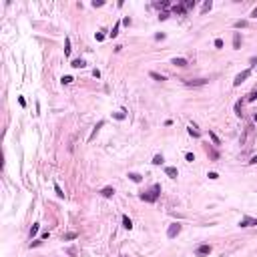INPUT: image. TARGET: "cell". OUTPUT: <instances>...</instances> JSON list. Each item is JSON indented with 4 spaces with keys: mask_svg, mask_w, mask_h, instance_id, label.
<instances>
[{
    "mask_svg": "<svg viewBox=\"0 0 257 257\" xmlns=\"http://www.w3.org/2000/svg\"><path fill=\"white\" fill-rule=\"evenodd\" d=\"M155 38H157V40H163V38H165V34L159 32V34H155Z\"/></svg>",
    "mask_w": 257,
    "mask_h": 257,
    "instance_id": "7bdbcfd3",
    "label": "cell"
},
{
    "mask_svg": "<svg viewBox=\"0 0 257 257\" xmlns=\"http://www.w3.org/2000/svg\"><path fill=\"white\" fill-rule=\"evenodd\" d=\"M155 6L157 8H167V6H169V2H167V0H163V2H157Z\"/></svg>",
    "mask_w": 257,
    "mask_h": 257,
    "instance_id": "4dcf8cb0",
    "label": "cell"
},
{
    "mask_svg": "<svg viewBox=\"0 0 257 257\" xmlns=\"http://www.w3.org/2000/svg\"><path fill=\"white\" fill-rule=\"evenodd\" d=\"M93 6H95V8L96 6H102V0H95V2H93Z\"/></svg>",
    "mask_w": 257,
    "mask_h": 257,
    "instance_id": "b9f144b4",
    "label": "cell"
},
{
    "mask_svg": "<svg viewBox=\"0 0 257 257\" xmlns=\"http://www.w3.org/2000/svg\"><path fill=\"white\" fill-rule=\"evenodd\" d=\"M173 12H177V14H185V6H179V4H175V6H173Z\"/></svg>",
    "mask_w": 257,
    "mask_h": 257,
    "instance_id": "7402d4cb",
    "label": "cell"
},
{
    "mask_svg": "<svg viewBox=\"0 0 257 257\" xmlns=\"http://www.w3.org/2000/svg\"><path fill=\"white\" fill-rule=\"evenodd\" d=\"M54 191H56V195H58V197H62V195H64V193H62V189L58 187V185H56V183H54Z\"/></svg>",
    "mask_w": 257,
    "mask_h": 257,
    "instance_id": "e575fe53",
    "label": "cell"
},
{
    "mask_svg": "<svg viewBox=\"0 0 257 257\" xmlns=\"http://www.w3.org/2000/svg\"><path fill=\"white\" fill-rule=\"evenodd\" d=\"M243 26H247V20H237L235 22V28H243Z\"/></svg>",
    "mask_w": 257,
    "mask_h": 257,
    "instance_id": "83f0119b",
    "label": "cell"
},
{
    "mask_svg": "<svg viewBox=\"0 0 257 257\" xmlns=\"http://www.w3.org/2000/svg\"><path fill=\"white\" fill-rule=\"evenodd\" d=\"M215 48H223V40H221V38H217L215 40Z\"/></svg>",
    "mask_w": 257,
    "mask_h": 257,
    "instance_id": "8d00e7d4",
    "label": "cell"
},
{
    "mask_svg": "<svg viewBox=\"0 0 257 257\" xmlns=\"http://www.w3.org/2000/svg\"><path fill=\"white\" fill-rule=\"evenodd\" d=\"M93 76H96V78H99V76H101V70H99V68H95V70H93Z\"/></svg>",
    "mask_w": 257,
    "mask_h": 257,
    "instance_id": "ee69618b",
    "label": "cell"
},
{
    "mask_svg": "<svg viewBox=\"0 0 257 257\" xmlns=\"http://www.w3.org/2000/svg\"><path fill=\"white\" fill-rule=\"evenodd\" d=\"M207 177H209V179H213V181H215V179H219V175H217V173H213V171H211Z\"/></svg>",
    "mask_w": 257,
    "mask_h": 257,
    "instance_id": "f35d334b",
    "label": "cell"
},
{
    "mask_svg": "<svg viewBox=\"0 0 257 257\" xmlns=\"http://www.w3.org/2000/svg\"><path fill=\"white\" fill-rule=\"evenodd\" d=\"M251 225H257V219H253V217H243V219L239 221V227H251Z\"/></svg>",
    "mask_w": 257,
    "mask_h": 257,
    "instance_id": "8992f818",
    "label": "cell"
},
{
    "mask_svg": "<svg viewBox=\"0 0 257 257\" xmlns=\"http://www.w3.org/2000/svg\"><path fill=\"white\" fill-rule=\"evenodd\" d=\"M36 233H38V223H34V225H32V229H30V237H34Z\"/></svg>",
    "mask_w": 257,
    "mask_h": 257,
    "instance_id": "4316f807",
    "label": "cell"
},
{
    "mask_svg": "<svg viewBox=\"0 0 257 257\" xmlns=\"http://www.w3.org/2000/svg\"><path fill=\"white\" fill-rule=\"evenodd\" d=\"M165 173H167L171 179H177V177H179V171H177V167H165Z\"/></svg>",
    "mask_w": 257,
    "mask_h": 257,
    "instance_id": "ba28073f",
    "label": "cell"
},
{
    "mask_svg": "<svg viewBox=\"0 0 257 257\" xmlns=\"http://www.w3.org/2000/svg\"><path fill=\"white\" fill-rule=\"evenodd\" d=\"M128 179H131L133 183H141V181H143V177L137 175V173H128Z\"/></svg>",
    "mask_w": 257,
    "mask_h": 257,
    "instance_id": "e0dca14e",
    "label": "cell"
},
{
    "mask_svg": "<svg viewBox=\"0 0 257 257\" xmlns=\"http://www.w3.org/2000/svg\"><path fill=\"white\" fill-rule=\"evenodd\" d=\"M123 24H125V26H131V18L125 16V18H123Z\"/></svg>",
    "mask_w": 257,
    "mask_h": 257,
    "instance_id": "74e56055",
    "label": "cell"
},
{
    "mask_svg": "<svg viewBox=\"0 0 257 257\" xmlns=\"http://www.w3.org/2000/svg\"><path fill=\"white\" fill-rule=\"evenodd\" d=\"M171 64H175V66H187V61H185V58H173V61H171Z\"/></svg>",
    "mask_w": 257,
    "mask_h": 257,
    "instance_id": "7c38bea8",
    "label": "cell"
},
{
    "mask_svg": "<svg viewBox=\"0 0 257 257\" xmlns=\"http://www.w3.org/2000/svg\"><path fill=\"white\" fill-rule=\"evenodd\" d=\"M179 233H181V225H179V223L169 225V229H167V237H169V239H175Z\"/></svg>",
    "mask_w": 257,
    "mask_h": 257,
    "instance_id": "3957f363",
    "label": "cell"
},
{
    "mask_svg": "<svg viewBox=\"0 0 257 257\" xmlns=\"http://www.w3.org/2000/svg\"><path fill=\"white\" fill-rule=\"evenodd\" d=\"M72 81H75L72 76H62V84H70Z\"/></svg>",
    "mask_w": 257,
    "mask_h": 257,
    "instance_id": "1f68e13d",
    "label": "cell"
},
{
    "mask_svg": "<svg viewBox=\"0 0 257 257\" xmlns=\"http://www.w3.org/2000/svg\"><path fill=\"white\" fill-rule=\"evenodd\" d=\"M253 121H255V123H257V115H255V117H253Z\"/></svg>",
    "mask_w": 257,
    "mask_h": 257,
    "instance_id": "bcb514c9",
    "label": "cell"
},
{
    "mask_svg": "<svg viewBox=\"0 0 257 257\" xmlns=\"http://www.w3.org/2000/svg\"><path fill=\"white\" fill-rule=\"evenodd\" d=\"M209 139L213 141V145H219V143H221V141H219V137H217L213 131H209Z\"/></svg>",
    "mask_w": 257,
    "mask_h": 257,
    "instance_id": "ffe728a7",
    "label": "cell"
},
{
    "mask_svg": "<svg viewBox=\"0 0 257 257\" xmlns=\"http://www.w3.org/2000/svg\"><path fill=\"white\" fill-rule=\"evenodd\" d=\"M249 165H257V155H253V157H251V161H249Z\"/></svg>",
    "mask_w": 257,
    "mask_h": 257,
    "instance_id": "60d3db41",
    "label": "cell"
},
{
    "mask_svg": "<svg viewBox=\"0 0 257 257\" xmlns=\"http://www.w3.org/2000/svg\"><path fill=\"white\" fill-rule=\"evenodd\" d=\"M96 40H99V42L105 40V34H102V32H96Z\"/></svg>",
    "mask_w": 257,
    "mask_h": 257,
    "instance_id": "ab89813d",
    "label": "cell"
},
{
    "mask_svg": "<svg viewBox=\"0 0 257 257\" xmlns=\"http://www.w3.org/2000/svg\"><path fill=\"white\" fill-rule=\"evenodd\" d=\"M70 66H75V68H82V66H87V64H84V61H82V58H76V61L70 62Z\"/></svg>",
    "mask_w": 257,
    "mask_h": 257,
    "instance_id": "9a60e30c",
    "label": "cell"
},
{
    "mask_svg": "<svg viewBox=\"0 0 257 257\" xmlns=\"http://www.w3.org/2000/svg\"><path fill=\"white\" fill-rule=\"evenodd\" d=\"M205 149H207V153H209V157H211V159H215V161L219 159V153H217V151H213V149L209 147V145H205Z\"/></svg>",
    "mask_w": 257,
    "mask_h": 257,
    "instance_id": "5bb4252c",
    "label": "cell"
},
{
    "mask_svg": "<svg viewBox=\"0 0 257 257\" xmlns=\"http://www.w3.org/2000/svg\"><path fill=\"white\" fill-rule=\"evenodd\" d=\"M251 16H255V18H257V8H253V12H251Z\"/></svg>",
    "mask_w": 257,
    "mask_h": 257,
    "instance_id": "f6af8a7d",
    "label": "cell"
},
{
    "mask_svg": "<svg viewBox=\"0 0 257 257\" xmlns=\"http://www.w3.org/2000/svg\"><path fill=\"white\" fill-rule=\"evenodd\" d=\"M163 163V155H155V159H153V165H161Z\"/></svg>",
    "mask_w": 257,
    "mask_h": 257,
    "instance_id": "484cf974",
    "label": "cell"
},
{
    "mask_svg": "<svg viewBox=\"0 0 257 257\" xmlns=\"http://www.w3.org/2000/svg\"><path fill=\"white\" fill-rule=\"evenodd\" d=\"M119 28H121V22H117L115 26H113V32H111V36H113V38H115L117 34H119Z\"/></svg>",
    "mask_w": 257,
    "mask_h": 257,
    "instance_id": "cb8c5ba5",
    "label": "cell"
},
{
    "mask_svg": "<svg viewBox=\"0 0 257 257\" xmlns=\"http://www.w3.org/2000/svg\"><path fill=\"white\" fill-rule=\"evenodd\" d=\"M76 237H78V233H75V231H72V233H66V235L62 237V241H70V239H76Z\"/></svg>",
    "mask_w": 257,
    "mask_h": 257,
    "instance_id": "ac0fdd59",
    "label": "cell"
},
{
    "mask_svg": "<svg viewBox=\"0 0 257 257\" xmlns=\"http://www.w3.org/2000/svg\"><path fill=\"white\" fill-rule=\"evenodd\" d=\"M64 54H70V38H66V40H64Z\"/></svg>",
    "mask_w": 257,
    "mask_h": 257,
    "instance_id": "603a6c76",
    "label": "cell"
},
{
    "mask_svg": "<svg viewBox=\"0 0 257 257\" xmlns=\"http://www.w3.org/2000/svg\"><path fill=\"white\" fill-rule=\"evenodd\" d=\"M159 195H161V185L157 183V185H153V189L147 191V193H141V199L143 201H147V203H155L157 199H159Z\"/></svg>",
    "mask_w": 257,
    "mask_h": 257,
    "instance_id": "7a4b0ae2",
    "label": "cell"
},
{
    "mask_svg": "<svg viewBox=\"0 0 257 257\" xmlns=\"http://www.w3.org/2000/svg\"><path fill=\"white\" fill-rule=\"evenodd\" d=\"M235 115L237 117H243V113H241V102H235Z\"/></svg>",
    "mask_w": 257,
    "mask_h": 257,
    "instance_id": "d4e9b609",
    "label": "cell"
},
{
    "mask_svg": "<svg viewBox=\"0 0 257 257\" xmlns=\"http://www.w3.org/2000/svg\"><path fill=\"white\" fill-rule=\"evenodd\" d=\"M149 75H151V78H155V81H159V82L167 81V78H165V76H163V75H159V72H155V70H151Z\"/></svg>",
    "mask_w": 257,
    "mask_h": 257,
    "instance_id": "4fadbf2b",
    "label": "cell"
},
{
    "mask_svg": "<svg viewBox=\"0 0 257 257\" xmlns=\"http://www.w3.org/2000/svg\"><path fill=\"white\" fill-rule=\"evenodd\" d=\"M101 195L108 199V197H113V195H115V189H113V187H105V189L101 191Z\"/></svg>",
    "mask_w": 257,
    "mask_h": 257,
    "instance_id": "30bf717a",
    "label": "cell"
},
{
    "mask_svg": "<svg viewBox=\"0 0 257 257\" xmlns=\"http://www.w3.org/2000/svg\"><path fill=\"white\" fill-rule=\"evenodd\" d=\"M233 48H241V34L239 32L233 34Z\"/></svg>",
    "mask_w": 257,
    "mask_h": 257,
    "instance_id": "9c48e42d",
    "label": "cell"
},
{
    "mask_svg": "<svg viewBox=\"0 0 257 257\" xmlns=\"http://www.w3.org/2000/svg\"><path fill=\"white\" fill-rule=\"evenodd\" d=\"M195 253H197V257H205V255H209L211 253V245H199L195 249Z\"/></svg>",
    "mask_w": 257,
    "mask_h": 257,
    "instance_id": "5b68a950",
    "label": "cell"
},
{
    "mask_svg": "<svg viewBox=\"0 0 257 257\" xmlns=\"http://www.w3.org/2000/svg\"><path fill=\"white\" fill-rule=\"evenodd\" d=\"M249 75H251V70H249V68H247V70H243V72H239V75L235 76L233 84H235V87H239L241 82H245V78H249Z\"/></svg>",
    "mask_w": 257,
    "mask_h": 257,
    "instance_id": "277c9868",
    "label": "cell"
},
{
    "mask_svg": "<svg viewBox=\"0 0 257 257\" xmlns=\"http://www.w3.org/2000/svg\"><path fill=\"white\" fill-rule=\"evenodd\" d=\"M113 117H115L117 121H123V119H125V117H127V115H125V113H123V111H121V113H115V115H113Z\"/></svg>",
    "mask_w": 257,
    "mask_h": 257,
    "instance_id": "f1b7e54d",
    "label": "cell"
},
{
    "mask_svg": "<svg viewBox=\"0 0 257 257\" xmlns=\"http://www.w3.org/2000/svg\"><path fill=\"white\" fill-rule=\"evenodd\" d=\"M123 227H125V229H131V227H133V221H131L127 215H123Z\"/></svg>",
    "mask_w": 257,
    "mask_h": 257,
    "instance_id": "2e32d148",
    "label": "cell"
},
{
    "mask_svg": "<svg viewBox=\"0 0 257 257\" xmlns=\"http://www.w3.org/2000/svg\"><path fill=\"white\" fill-rule=\"evenodd\" d=\"M183 6H185V10H187V8H193V6H195V2H191V0H185V2H183Z\"/></svg>",
    "mask_w": 257,
    "mask_h": 257,
    "instance_id": "f546056e",
    "label": "cell"
},
{
    "mask_svg": "<svg viewBox=\"0 0 257 257\" xmlns=\"http://www.w3.org/2000/svg\"><path fill=\"white\" fill-rule=\"evenodd\" d=\"M255 99H257V90H253V93L247 95V101H255Z\"/></svg>",
    "mask_w": 257,
    "mask_h": 257,
    "instance_id": "836d02e7",
    "label": "cell"
},
{
    "mask_svg": "<svg viewBox=\"0 0 257 257\" xmlns=\"http://www.w3.org/2000/svg\"><path fill=\"white\" fill-rule=\"evenodd\" d=\"M255 141V127L253 125H247L243 131V135H241V145H243V149H249L251 145Z\"/></svg>",
    "mask_w": 257,
    "mask_h": 257,
    "instance_id": "6da1fadb",
    "label": "cell"
},
{
    "mask_svg": "<svg viewBox=\"0 0 257 257\" xmlns=\"http://www.w3.org/2000/svg\"><path fill=\"white\" fill-rule=\"evenodd\" d=\"M185 159H187L189 163H193L195 161V155H193V153H185Z\"/></svg>",
    "mask_w": 257,
    "mask_h": 257,
    "instance_id": "d6a6232c",
    "label": "cell"
},
{
    "mask_svg": "<svg viewBox=\"0 0 257 257\" xmlns=\"http://www.w3.org/2000/svg\"><path fill=\"white\" fill-rule=\"evenodd\" d=\"M211 6H213V2H211V0H207V2L203 4V8H201V12H203V14H205V12H209Z\"/></svg>",
    "mask_w": 257,
    "mask_h": 257,
    "instance_id": "d6986e66",
    "label": "cell"
},
{
    "mask_svg": "<svg viewBox=\"0 0 257 257\" xmlns=\"http://www.w3.org/2000/svg\"><path fill=\"white\" fill-rule=\"evenodd\" d=\"M169 18V12H161L159 14V20H167Z\"/></svg>",
    "mask_w": 257,
    "mask_h": 257,
    "instance_id": "d590c367",
    "label": "cell"
},
{
    "mask_svg": "<svg viewBox=\"0 0 257 257\" xmlns=\"http://www.w3.org/2000/svg\"><path fill=\"white\" fill-rule=\"evenodd\" d=\"M189 133H191L193 137H201V133L197 131V127H195V125H191V127H189Z\"/></svg>",
    "mask_w": 257,
    "mask_h": 257,
    "instance_id": "44dd1931",
    "label": "cell"
},
{
    "mask_svg": "<svg viewBox=\"0 0 257 257\" xmlns=\"http://www.w3.org/2000/svg\"><path fill=\"white\" fill-rule=\"evenodd\" d=\"M102 125H105V121H99V123H96V127H95V131L90 133V137H88V141H93V139H95V137H96V133H99V128H101Z\"/></svg>",
    "mask_w": 257,
    "mask_h": 257,
    "instance_id": "8fae6325",
    "label": "cell"
},
{
    "mask_svg": "<svg viewBox=\"0 0 257 257\" xmlns=\"http://www.w3.org/2000/svg\"><path fill=\"white\" fill-rule=\"evenodd\" d=\"M185 84L187 87H203V84H207V81L205 78H197V81H187Z\"/></svg>",
    "mask_w": 257,
    "mask_h": 257,
    "instance_id": "52a82bcc",
    "label": "cell"
}]
</instances>
